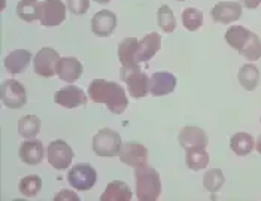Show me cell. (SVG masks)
Returning a JSON list of instances; mask_svg holds the SVG:
<instances>
[{
  "label": "cell",
  "instance_id": "18",
  "mask_svg": "<svg viewBox=\"0 0 261 201\" xmlns=\"http://www.w3.org/2000/svg\"><path fill=\"white\" fill-rule=\"evenodd\" d=\"M161 48V36L159 33H148L145 38L139 40L138 52H136V60L138 63H146L149 61Z\"/></svg>",
  "mask_w": 261,
  "mask_h": 201
},
{
  "label": "cell",
  "instance_id": "25",
  "mask_svg": "<svg viewBox=\"0 0 261 201\" xmlns=\"http://www.w3.org/2000/svg\"><path fill=\"white\" fill-rule=\"evenodd\" d=\"M187 167L193 171H200L207 167L209 164V154L206 152V148H193L187 151L185 155Z\"/></svg>",
  "mask_w": 261,
  "mask_h": 201
},
{
  "label": "cell",
  "instance_id": "5",
  "mask_svg": "<svg viewBox=\"0 0 261 201\" xmlns=\"http://www.w3.org/2000/svg\"><path fill=\"white\" fill-rule=\"evenodd\" d=\"M122 146L121 136L111 130V128H101L100 131H97V134L93 137V151L96 155L99 157H118Z\"/></svg>",
  "mask_w": 261,
  "mask_h": 201
},
{
  "label": "cell",
  "instance_id": "16",
  "mask_svg": "<svg viewBox=\"0 0 261 201\" xmlns=\"http://www.w3.org/2000/svg\"><path fill=\"white\" fill-rule=\"evenodd\" d=\"M82 63L75 57H60L56 66V75L67 83H73L82 76Z\"/></svg>",
  "mask_w": 261,
  "mask_h": 201
},
{
  "label": "cell",
  "instance_id": "8",
  "mask_svg": "<svg viewBox=\"0 0 261 201\" xmlns=\"http://www.w3.org/2000/svg\"><path fill=\"white\" fill-rule=\"evenodd\" d=\"M73 157H75L73 149L64 140L51 141L46 149L48 162L57 170H66L67 167H70Z\"/></svg>",
  "mask_w": 261,
  "mask_h": 201
},
{
  "label": "cell",
  "instance_id": "26",
  "mask_svg": "<svg viewBox=\"0 0 261 201\" xmlns=\"http://www.w3.org/2000/svg\"><path fill=\"white\" fill-rule=\"evenodd\" d=\"M17 15L25 22L39 20L40 2L38 0H20L17 5Z\"/></svg>",
  "mask_w": 261,
  "mask_h": 201
},
{
  "label": "cell",
  "instance_id": "36",
  "mask_svg": "<svg viewBox=\"0 0 261 201\" xmlns=\"http://www.w3.org/2000/svg\"><path fill=\"white\" fill-rule=\"evenodd\" d=\"M94 2H97V3H100V5H105V3H109L111 0H94Z\"/></svg>",
  "mask_w": 261,
  "mask_h": 201
},
{
  "label": "cell",
  "instance_id": "7",
  "mask_svg": "<svg viewBox=\"0 0 261 201\" xmlns=\"http://www.w3.org/2000/svg\"><path fill=\"white\" fill-rule=\"evenodd\" d=\"M0 99L6 107L20 109L27 103V93L18 80L6 79L0 87Z\"/></svg>",
  "mask_w": 261,
  "mask_h": 201
},
{
  "label": "cell",
  "instance_id": "19",
  "mask_svg": "<svg viewBox=\"0 0 261 201\" xmlns=\"http://www.w3.org/2000/svg\"><path fill=\"white\" fill-rule=\"evenodd\" d=\"M21 161L27 165H36L43 160V145L39 139H27L20 146Z\"/></svg>",
  "mask_w": 261,
  "mask_h": 201
},
{
  "label": "cell",
  "instance_id": "28",
  "mask_svg": "<svg viewBox=\"0 0 261 201\" xmlns=\"http://www.w3.org/2000/svg\"><path fill=\"white\" fill-rule=\"evenodd\" d=\"M157 22L163 32L172 33L176 28V18L169 5H163L157 11Z\"/></svg>",
  "mask_w": 261,
  "mask_h": 201
},
{
  "label": "cell",
  "instance_id": "31",
  "mask_svg": "<svg viewBox=\"0 0 261 201\" xmlns=\"http://www.w3.org/2000/svg\"><path fill=\"white\" fill-rule=\"evenodd\" d=\"M225 182L224 173L220 168H211L209 171H206V175L203 176V186L209 191V192H217L220 191L222 185Z\"/></svg>",
  "mask_w": 261,
  "mask_h": 201
},
{
  "label": "cell",
  "instance_id": "11",
  "mask_svg": "<svg viewBox=\"0 0 261 201\" xmlns=\"http://www.w3.org/2000/svg\"><path fill=\"white\" fill-rule=\"evenodd\" d=\"M54 101L66 109H73V107H80L85 106L88 97L85 96V93L76 85H66L61 90L56 91L54 94Z\"/></svg>",
  "mask_w": 261,
  "mask_h": 201
},
{
  "label": "cell",
  "instance_id": "37",
  "mask_svg": "<svg viewBox=\"0 0 261 201\" xmlns=\"http://www.w3.org/2000/svg\"><path fill=\"white\" fill-rule=\"evenodd\" d=\"M179 2H185V0H179Z\"/></svg>",
  "mask_w": 261,
  "mask_h": 201
},
{
  "label": "cell",
  "instance_id": "2",
  "mask_svg": "<svg viewBox=\"0 0 261 201\" xmlns=\"http://www.w3.org/2000/svg\"><path fill=\"white\" fill-rule=\"evenodd\" d=\"M225 42L246 60L255 61L261 57L260 38L254 32L242 25L228 27V30L225 32Z\"/></svg>",
  "mask_w": 261,
  "mask_h": 201
},
{
  "label": "cell",
  "instance_id": "21",
  "mask_svg": "<svg viewBox=\"0 0 261 201\" xmlns=\"http://www.w3.org/2000/svg\"><path fill=\"white\" fill-rule=\"evenodd\" d=\"M139 40L136 38H125L118 45V60L121 66L124 67H132V66H139L136 60V52H138Z\"/></svg>",
  "mask_w": 261,
  "mask_h": 201
},
{
  "label": "cell",
  "instance_id": "24",
  "mask_svg": "<svg viewBox=\"0 0 261 201\" xmlns=\"http://www.w3.org/2000/svg\"><path fill=\"white\" fill-rule=\"evenodd\" d=\"M254 146H255V140L248 133H236L231 136L230 148L236 155H241V157L249 155L252 152Z\"/></svg>",
  "mask_w": 261,
  "mask_h": 201
},
{
  "label": "cell",
  "instance_id": "22",
  "mask_svg": "<svg viewBox=\"0 0 261 201\" xmlns=\"http://www.w3.org/2000/svg\"><path fill=\"white\" fill-rule=\"evenodd\" d=\"M133 197L130 186L125 182L114 181L111 182L105 192L101 194V201H130Z\"/></svg>",
  "mask_w": 261,
  "mask_h": 201
},
{
  "label": "cell",
  "instance_id": "13",
  "mask_svg": "<svg viewBox=\"0 0 261 201\" xmlns=\"http://www.w3.org/2000/svg\"><path fill=\"white\" fill-rule=\"evenodd\" d=\"M211 17L215 22L231 24L242 17V5L239 2H218L211 11Z\"/></svg>",
  "mask_w": 261,
  "mask_h": 201
},
{
  "label": "cell",
  "instance_id": "20",
  "mask_svg": "<svg viewBox=\"0 0 261 201\" xmlns=\"http://www.w3.org/2000/svg\"><path fill=\"white\" fill-rule=\"evenodd\" d=\"M32 61V54L25 49H15L8 54L3 60V66L11 73H20L29 67Z\"/></svg>",
  "mask_w": 261,
  "mask_h": 201
},
{
  "label": "cell",
  "instance_id": "27",
  "mask_svg": "<svg viewBox=\"0 0 261 201\" xmlns=\"http://www.w3.org/2000/svg\"><path fill=\"white\" fill-rule=\"evenodd\" d=\"M40 131V120L36 115H25L18 121V133L24 139H35Z\"/></svg>",
  "mask_w": 261,
  "mask_h": 201
},
{
  "label": "cell",
  "instance_id": "4",
  "mask_svg": "<svg viewBox=\"0 0 261 201\" xmlns=\"http://www.w3.org/2000/svg\"><path fill=\"white\" fill-rule=\"evenodd\" d=\"M121 80L127 83V90L133 99H142L149 93V78L143 73L139 66L124 67L121 66L120 70Z\"/></svg>",
  "mask_w": 261,
  "mask_h": 201
},
{
  "label": "cell",
  "instance_id": "6",
  "mask_svg": "<svg viewBox=\"0 0 261 201\" xmlns=\"http://www.w3.org/2000/svg\"><path fill=\"white\" fill-rule=\"evenodd\" d=\"M67 182L76 191H90L97 182V171L88 162H78L70 167L67 173Z\"/></svg>",
  "mask_w": 261,
  "mask_h": 201
},
{
  "label": "cell",
  "instance_id": "17",
  "mask_svg": "<svg viewBox=\"0 0 261 201\" xmlns=\"http://www.w3.org/2000/svg\"><path fill=\"white\" fill-rule=\"evenodd\" d=\"M178 143L185 151L193 148H206L209 143L207 134L199 127H184L178 134Z\"/></svg>",
  "mask_w": 261,
  "mask_h": 201
},
{
  "label": "cell",
  "instance_id": "15",
  "mask_svg": "<svg viewBox=\"0 0 261 201\" xmlns=\"http://www.w3.org/2000/svg\"><path fill=\"white\" fill-rule=\"evenodd\" d=\"M176 76L172 75L170 72H155L149 78V93L154 97H161L173 93L176 88Z\"/></svg>",
  "mask_w": 261,
  "mask_h": 201
},
{
  "label": "cell",
  "instance_id": "1",
  "mask_svg": "<svg viewBox=\"0 0 261 201\" xmlns=\"http://www.w3.org/2000/svg\"><path fill=\"white\" fill-rule=\"evenodd\" d=\"M88 96L91 101L106 104V107L114 113L121 115L128 106V99L125 90L114 80L94 79L88 87Z\"/></svg>",
  "mask_w": 261,
  "mask_h": 201
},
{
  "label": "cell",
  "instance_id": "35",
  "mask_svg": "<svg viewBox=\"0 0 261 201\" xmlns=\"http://www.w3.org/2000/svg\"><path fill=\"white\" fill-rule=\"evenodd\" d=\"M255 149H257V152L261 155V134L260 137L257 139V141H255Z\"/></svg>",
  "mask_w": 261,
  "mask_h": 201
},
{
  "label": "cell",
  "instance_id": "32",
  "mask_svg": "<svg viewBox=\"0 0 261 201\" xmlns=\"http://www.w3.org/2000/svg\"><path fill=\"white\" fill-rule=\"evenodd\" d=\"M66 3H67V9L75 15L85 14L90 8V0H66Z\"/></svg>",
  "mask_w": 261,
  "mask_h": 201
},
{
  "label": "cell",
  "instance_id": "38",
  "mask_svg": "<svg viewBox=\"0 0 261 201\" xmlns=\"http://www.w3.org/2000/svg\"><path fill=\"white\" fill-rule=\"evenodd\" d=\"M260 122H261V120H260Z\"/></svg>",
  "mask_w": 261,
  "mask_h": 201
},
{
  "label": "cell",
  "instance_id": "29",
  "mask_svg": "<svg viewBox=\"0 0 261 201\" xmlns=\"http://www.w3.org/2000/svg\"><path fill=\"white\" fill-rule=\"evenodd\" d=\"M18 189L22 195L32 198V197H36L39 194V191L42 189V179L38 175H30V176H25L20 181L18 185Z\"/></svg>",
  "mask_w": 261,
  "mask_h": 201
},
{
  "label": "cell",
  "instance_id": "23",
  "mask_svg": "<svg viewBox=\"0 0 261 201\" xmlns=\"http://www.w3.org/2000/svg\"><path fill=\"white\" fill-rule=\"evenodd\" d=\"M238 79L246 91H254L260 83V70L254 64H243L238 73Z\"/></svg>",
  "mask_w": 261,
  "mask_h": 201
},
{
  "label": "cell",
  "instance_id": "10",
  "mask_svg": "<svg viewBox=\"0 0 261 201\" xmlns=\"http://www.w3.org/2000/svg\"><path fill=\"white\" fill-rule=\"evenodd\" d=\"M66 20V5L61 0H43L40 2L39 21L45 27L60 25Z\"/></svg>",
  "mask_w": 261,
  "mask_h": 201
},
{
  "label": "cell",
  "instance_id": "30",
  "mask_svg": "<svg viewBox=\"0 0 261 201\" xmlns=\"http://www.w3.org/2000/svg\"><path fill=\"white\" fill-rule=\"evenodd\" d=\"M182 24L188 32L199 30L203 24V14L197 8H185L182 12Z\"/></svg>",
  "mask_w": 261,
  "mask_h": 201
},
{
  "label": "cell",
  "instance_id": "12",
  "mask_svg": "<svg viewBox=\"0 0 261 201\" xmlns=\"http://www.w3.org/2000/svg\"><path fill=\"white\" fill-rule=\"evenodd\" d=\"M118 157L121 162L136 168L148 162V149L138 141H127L121 146Z\"/></svg>",
  "mask_w": 261,
  "mask_h": 201
},
{
  "label": "cell",
  "instance_id": "14",
  "mask_svg": "<svg viewBox=\"0 0 261 201\" xmlns=\"http://www.w3.org/2000/svg\"><path fill=\"white\" fill-rule=\"evenodd\" d=\"M117 27V15L112 11L101 9L91 18V32L99 38H108Z\"/></svg>",
  "mask_w": 261,
  "mask_h": 201
},
{
  "label": "cell",
  "instance_id": "33",
  "mask_svg": "<svg viewBox=\"0 0 261 201\" xmlns=\"http://www.w3.org/2000/svg\"><path fill=\"white\" fill-rule=\"evenodd\" d=\"M54 200L56 201H64V200H73V201H80V197L75 194V192H72V191H69V189H61V192H59L56 197H54Z\"/></svg>",
  "mask_w": 261,
  "mask_h": 201
},
{
  "label": "cell",
  "instance_id": "9",
  "mask_svg": "<svg viewBox=\"0 0 261 201\" xmlns=\"http://www.w3.org/2000/svg\"><path fill=\"white\" fill-rule=\"evenodd\" d=\"M60 60L59 52L53 48H40V51L35 55L33 70L42 78H53L56 75V66Z\"/></svg>",
  "mask_w": 261,
  "mask_h": 201
},
{
  "label": "cell",
  "instance_id": "34",
  "mask_svg": "<svg viewBox=\"0 0 261 201\" xmlns=\"http://www.w3.org/2000/svg\"><path fill=\"white\" fill-rule=\"evenodd\" d=\"M239 2H241L242 6H245L248 9H255L260 6L261 3V0H239Z\"/></svg>",
  "mask_w": 261,
  "mask_h": 201
},
{
  "label": "cell",
  "instance_id": "3",
  "mask_svg": "<svg viewBox=\"0 0 261 201\" xmlns=\"http://www.w3.org/2000/svg\"><path fill=\"white\" fill-rule=\"evenodd\" d=\"M136 197L141 201H155L161 194L160 175L148 164L136 167Z\"/></svg>",
  "mask_w": 261,
  "mask_h": 201
}]
</instances>
